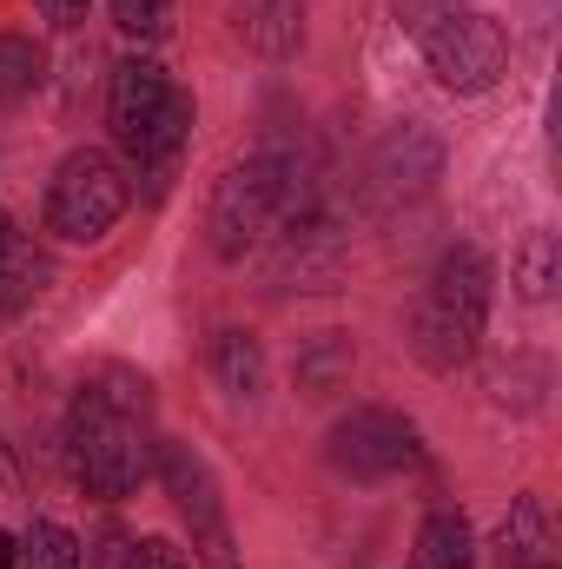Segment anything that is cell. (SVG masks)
I'll return each mask as SVG.
<instances>
[{
    "mask_svg": "<svg viewBox=\"0 0 562 569\" xmlns=\"http://www.w3.org/2000/svg\"><path fill=\"white\" fill-rule=\"evenodd\" d=\"M331 463L351 477H398L418 463V430L391 411H351L331 430Z\"/></svg>",
    "mask_w": 562,
    "mask_h": 569,
    "instance_id": "obj_8",
    "label": "cell"
},
{
    "mask_svg": "<svg viewBox=\"0 0 562 569\" xmlns=\"http://www.w3.org/2000/svg\"><path fill=\"white\" fill-rule=\"evenodd\" d=\"M496 550H503L510 569H550L556 563V537H550V517H543L536 497H516L510 503V517L496 530Z\"/></svg>",
    "mask_w": 562,
    "mask_h": 569,
    "instance_id": "obj_9",
    "label": "cell"
},
{
    "mask_svg": "<svg viewBox=\"0 0 562 569\" xmlns=\"http://www.w3.org/2000/svg\"><path fill=\"white\" fill-rule=\"evenodd\" d=\"M239 33L265 60H279V53L298 47V33H304V0H239Z\"/></svg>",
    "mask_w": 562,
    "mask_h": 569,
    "instance_id": "obj_10",
    "label": "cell"
},
{
    "mask_svg": "<svg viewBox=\"0 0 562 569\" xmlns=\"http://www.w3.org/2000/svg\"><path fill=\"white\" fill-rule=\"evenodd\" d=\"M33 291H40V259L27 252L20 226L0 212V311H20Z\"/></svg>",
    "mask_w": 562,
    "mask_h": 569,
    "instance_id": "obj_12",
    "label": "cell"
},
{
    "mask_svg": "<svg viewBox=\"0 0 562 569\" xmlns=\"http://www.w3.org/2000/svg\"><path fill=\"white\" fill-rule=\"evenodd\" d=\"M127 569H192L172 543H159V537H145V543H127Z\"/></svg>",
    "mask_w": 562,
    "mask_h": 569,
    "instance_id": "obj_19",
    "label": "cell"
},
{
    "mask_svg": "<svg viewBox=\"0 0 562 569\" xmlns=\"http://www.w3.org/2000/svg\"><path fill=\"white\" fill-rule=\"evenodd\" d=\"M67 463L93 497H133L152 470V398L145 378L107 371L100 385H80L67 411Z\"/></svg>",
    "mask_w": 562,
    "mask_h": 569,
    "instance_id": "obj_1",
    "label": "cell"
},
{
    "mask_svg": "<svg viewBox=\"0 0 562 569\" xmlns=\"http://www.w3.org/2000/svg\"><path fill=\"white\" fill-rule=\"evenodd\" d=\"M418 569H476V537L456 510H430L418 530Z\"/></svg>",
    "mask_w": 562,
    "mask_h": 569,
    "instance_id": "obj_11",
    "label": "cell"
},
{
    "mask_svg": "<svg viewBox=\"0 0 562 569\" xmlns=\"http://www.w3.org/2000/svg\"><path fill=\"white\" fill-rule=\"evenodd\" d=\"M483 318H490V266H483L476 246H456V252H443V266L430 279V298L418 305L411 345H418V358L430 371H456L476 351Z\"/></svg>",
    "mask_w": 562,
    "mask_h": 569,
    "instance_id": "obj_4",
    "label": "cell"
},
{
    "mask_svg": "<svg viewBox=\"0 0 562 569\" xmlns=\"http://www.w3.org/2000/svg\"><path fill=\"white\" fill-rule=\"evenodd\" d=\"M516 291L523 298H550L556 291V239L550 232H530V246L516 259Z\"/></svg>",
    "mask_w": 562,
    "mask_h": 569,
    "instance_id": "obj_16",
    "label": "cell"
},
{
    "mask_svg": "<svg viewBox=\"0 0 562 569\" xmlns=\"http://www.w3.org/2000/svg\"><path fill=\"white\" fill-rule=\"evenodd\" d=\"M212 371H219V385H225L232 398H252L259 378H265V358H259V345H252L245 331H219V345H212Z\"/></svg>",
    "mask_w": 562,
    "mask_h": 569,
    "instance_id": "obj_13",
    "label": "cell"
},
{
    "mask_svg": "<svg viewBox=\"0 0 562 569\" xmlns=\"http://www.w3.org/2000/svg\"><path fill=\"white\" fill-rule=\"evenodd\" d=\"M113 20L133 33V40H159L172 27V0H113Z\"/></svg>",
    "mask_w": 562,
    "mask_h": 569,
    "instance_id": "obj_17",
    "label": "cell"
},
{
    "mask_svg": "<svg viewBox=\"0 0 562 569\" xmlns=\"http://www.w3.org/2000/svg\"><path fill=\"white\" fill-rule=\"evenodd\" d=\"M40 20L47 27H80L87 20V0H40Z\"/></svg>",
    "mask_w": 562,
    "mask_h": 569,
    "instance_id": "obj_20",
    "label": "cell"
},
{
    "mask_svg": "<svg viewBox=\"0 0 562 569\" xmlns=\"http://www.w3.org/2000/svg\"><path fill=\"white\" fill-rule=\"evenodd\" d=\"M159 477H165V490H172V503H179V517L192 523V543H199V557L212 569H239V543H232V523H225V497H219V483H212V470H205V457L192 450V443H159Z\"/></svg>",
    "mask_w": 562,
    "mask_h": 569,
    "instance_id": "obj_6",
    "label": "cell"
},
{
    "mask_svg": "<svg viewBox=\"0 0 562 569\" xmlns=\"http://www.w3.org/2000/svg\"><path fill=\"white\" fill-rule=\"evenodd\" d=\"M391 7H398V27L418 33V40H430L450 13H463V0H391Z\"/></svg>",
    "mask_w": 562,
    "mask_h": 569,
    "instance_id": "obj_18",
    "label": "cell"
},
{
    "mask_svg": "<svg viewBox=\"0 0 562 569\" xmlns=\"http://www.w3.org/2000/svg\"><path fill=\"white\" fill-rule=\"evenodd\" d=\"M127 199H133V192H127L120 159L100 152V146H80V152H67L60 172L47 179V226H53L60 239H73V246H93V239H107V232L120 226Z\"/></svg>",
    "mask_w": 562,
    "mask_h": 569,
    "instance_id": "obj_5",
    "label": "cell"
},
{
    "mask_svg": "<svg viewBox=\"0 0 562 569\" xmlns=\"http://www.w3.org/2000/svg\"><path fill=\"white\" fill-rule=\"evenodd\" d=\"M107 127H113V146L152 179V192L172 179L179 152H185V133H192V93L159 67V60H127L113 73V93H107Z\"/></svg>",
    "mask_w": 562,
    "mask_h": 569,
    "instance_id": "obj_2",
    "label": "cell"
},
{
    "mask_svg": "<svg viewBox=\"0 0 562 569\" xmlns=\"http://www.w3.org/2000/svg\"><path fill=\"white\" fill-rule=\"evenodd\" d=\"M13 563H20V543H13V537L0 530V569H13Z\"/></svg>",
    "mask_w": 562,
    "mask_h": 569,
    "instance_id": "obj_21",
    "label": "cell"
},
{
    "mask_svg": "<svg viewBox=\"0 0 562 569\" xmlns=\"http://www.w3.org/2000/svg\"><path fill=\"white\" fill-rule=\"evenodd\" d=\"M291 219H304V192H298V166L291 159H245L219 179L212 192V212H205V232H212V252L219 259H245L252 246L279 239Z\"/></svg>",
    "mask_w": 562,
    "mask_h": 569,
    "instance_id": "obj_3",
    "label": "cell"
},
{
    "mask_svg": "<svg viewBox=\"0 0 562 569\" xmlns=\"http://www.w3.org/2000/svg\"><path fill=\"white\" fill-rule=\"evenodd\" d=\"M20 563L27 569H80V537L60 523H33L20 537Z\"/></svg>",
    "mask_w": 562,
    "mask_h": 569,
    "instance_id": "obj_15",
    "label": "cell"
},
{
    "mask_svg": "<svg viewBox=\"0 0 562 569\" xmlns=\"http://www.w3.org/2000/svg\"><path fill=\"white\" fill-rule=\"evenodd\" d=\"M423 53H430V73L450 87V93H483V87H496L503 80V67H510V40H503V27L490 20V13H450L430 40H423Z\"/></svg>",
    "mask_w": 562,
    "mask_h": 569,
    "instance_id": "obj_7",
    "label": "cell"
},
{
    "mask_svg": "<svg viewBox=\"0 0 562 569\" xmlns=\"http://www.w3.org/2000/svg\"><path fill=\"white\" fill-rule=\"evenodd\" d=\"M40 87V47L27 33H0V107L27 100Z\"/></svg>",
    "mask_w": 562,
    "mask_h": 569,
    "instance_id": "obj_14",
    "label": "cell"
}]
</instances>
